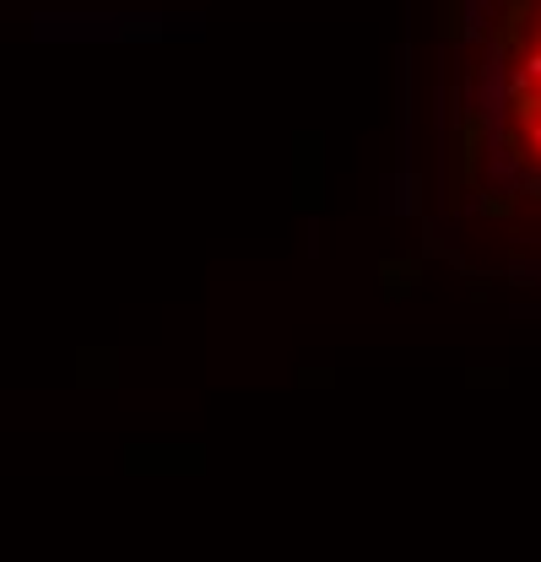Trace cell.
Returning <instances> with one entry per match:
<instances>
[{
	"instance_id": "1",
	"label": "cell",
	"mask_w": 541,
	"mask_h": 562,
	"mask_svg": "<svg viewBox=\"0 0 541 562\" xmlns=\"http://www.w3.org/2000/svg\"><path fill=\"white\" fill-rule=\"evenodd\" d=\"M487 179H493V195H514V190H525V163H520V152L504 141V146H493L487 152Z\"/></svg>"
},
{
	"instance_id": "2",
	"label": "cell",
	"mask_w": 541,
	"mask_h": 562,
	"mask_svg": "<svg viewBox=\"0 0 541 562\" xmlns=\"http://www.w3.org/2000/svg\"><path fill=\"white\" fill-rule=\"evenodd\" d=\"M487 17H493V0H466V38L471 44L487 33Z\"/></svg>"
},
{
	"instance_id": "3",
	"label": "cell",
	"mask_w": 541,
	"mask_h": 562,
	"mask_svg": "<svg viewBox=\"0 0 541 562\" xmlns=\"http://www.w3.org/2000/svg\"><path fill=\"white\" fill-rule=\"evenodd\" d=\"M525 82H541V49H536L531 60H525Z\"/></svg>"
},
{
	"instance_id": "4",
	"label": "cell",
	"mask_w": 541,
	"mask_h": 562,
	"mask_svg": "<svg viewBox=\"0 0 541 562\" xmlns=\"http://www.w3.org/2000/svg\"><path fill=\"white\" fill-rule=\"evenodd\" d=\"M531 146H536V163H541V119L531 125Z\"/></svg>"
},
{
	"instance_id": "5",
	"label": "cell",
	"mask_w": 541,
	"mask_h": 562,
	"mask_svg": "<svg viewBox=\"0 0 541 562\" xmlns=\"http://www.w3.org/2000/svg\"><path fill=\"white\" fill-rule=\"evenodd\" d=\"M536 49H541V28H536Z\"/></svg>"
}]
</instances>
